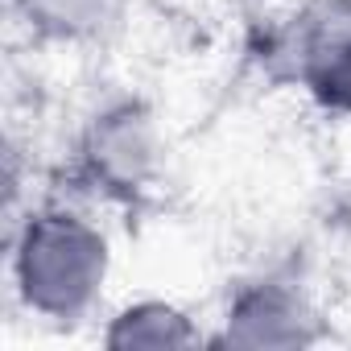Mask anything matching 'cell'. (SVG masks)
I'll return each instance as SVG.
<instances>
[{
	"label": "cell",
	"mask_w": 351,
	"mask_h": 351,
	"mask_svg": "<svg viewBox=\"0 0 351 351\" xmlns=\"http://www.w3.org/2000/svg\"><path fill=\"white\" fill-rule=\"evenodd\" d=\"M9 269L29 314L46 322H79L104 298L112 248L87 215L71 207H38L13 236Z\"/></svg>",
	"instance_id": "obj_1"
},
{
	"label": "cell",
	"mask_w": 351,
	"mask_h": 351,
	"mask_svg": "<svg viewBox=\"0 0 351 351\" xmlns=\"http://www.w3.org/2000/svg\"><path fill=\"white\" fill-rule=\"evenodd\" d=\"M79 165H83V178L108 199L141 195L157 178V165H161L157 120L132 99L99 108L83 128Z\"/></svg>",
	"instance_id": "obj_2"
},
{
	"label": "cell",
	"mask_w": 351,
	"mask_h": 351,
	"mask_svg": "<svg viewBox=\"0 0 351 351\" xmlns=\"http://www.w3.org/2000/svg\"><path fill=\"white\" fill-rule=\"evenodd\" d=\"M289 79L322 108L351 112V0H310L285 29Z\"/></svg>",
	"instance_id": "obj_3"
},
{
	"label": "cell",
	"mask_w": 351,
	"mask_h": 351,
	"mask_svg": "<svg viewBox=\"0 0 351 351\" xmlns=\"http://www.w3.org/2000/svg\"><path fill=\"white\" fill-rule=\"evenodd\" d=\"M318 339V314L310 298L289 281H256L244 285L223 314V330L215 343L228 347H306Z\"/></svg>",
	"instance_id": "obj_4"
},
{
	"label": "cell",
	"mask_w": 351,
	"mask_h": 351,
	"mask_svg": "<svg viewBox=\"0 0 351 351\" xmlns=\"http://www.w3.org/2000/svg\"><path fill=\"white\" fill-rule=\"evenodd\" d=\"M104 343L116 347V351H132V347L173 351V347H195V343H203V330L195 326V318L182 306H173L165 298H141V302L124 306L108 322Z\"/></svg>",
	"instance_id": "obj_5"
},
{
	"label": "cell",
	"mask_w": 351,
	"mask_h": 351,
	"mask_svg": "<svg viewBox=\"0 0 351 351\" xmlns=\"http://www.w3.org/2000/svg\"><path fill=\"white\" fill-rule=\"evenodd\" d=\"M34 34L50 42H104L128 17V0H17Z\"/></svg>",
	"instance_id": "obj_6"
}]
</instances>
